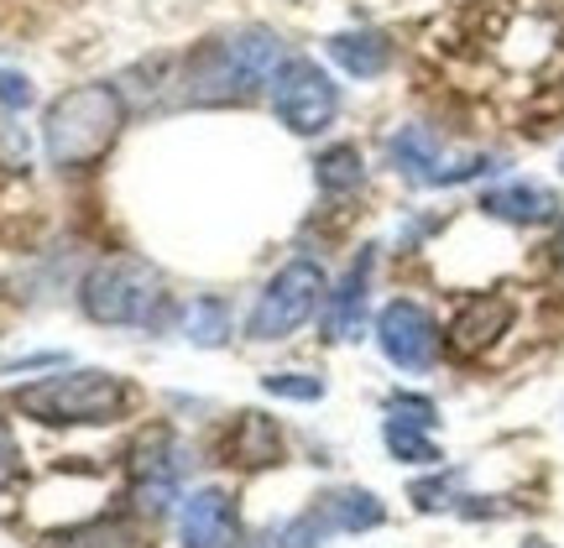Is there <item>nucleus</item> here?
<instances>
[{
  "label": "nucleus",
  "mask_w": 564,
  "mask_h": 548,
  "mask_svg": "<svg viewBox=\"0 0 564 548\" xmlns=\"http://www.w3.org/2000/svg\"><path fill=\"white\" fill-rule=\"evenodd\" d=\"M126 125V95L116 84H74L42 116V152L58 173L95 167Z\"/></svg>",
  "instance_id": "1"
},
{
  "label": "nucleus",
  "mask_w": 564,
  "mask_h": 548,
  "mask_svg": "<svg viewBox=\"0 0 564 548\" xmlns=\"http://www.w3.org/2000/svg\"><path fill=\"white\" fill-rule=\"evenodd\" d=\"M282 42L267 26H246L230 37L204 42L199 53L188 58V89L183 100L194 105H230V100H251L262 84H272V74L282 68Z\"/></svg>",
  "instance_id": "2"
},
{
  "label": "nucleus",
  "mask_w": 564,
  "mask_h": 548,
  "mask_svg": "<svg viewBox=\"0 0 564 548\" xmlns=\"http://www.w3.org/2000/svg\"><path fill=\"white\" fill-rule=\"evenodd\" d=\"M162 298V272L141 256H105L79 283V308L110 329H152Z\"/></svg>",
  "instance_id": "3"
},
{
  "label": "nucleus",
  "mask_w": 564,
  "mask_h": 548,
  "mask_svg": "<svg viewBox=\"0 0 564 548\" xmlns=\"http://www.w3.org/2000/svg\"><path fill=\"white\" fill-rule=\"evenodd\" d=\"M131 403V386L110 371L79 365L47 382H32L17 392V407L37 424H116Z\"/></svg>",
  "instance_id": "4"
},
{
  "label": "nucleus",
  "mask_w": 564,
  "mask_h": 548,
  "mask_svg": "<svg viewBox=\"0 0 564 548\" xmlns=\"http://www.w3.org/2000/svg\"><path fill=\"white\" fill-rule=\"evenodd\" d=\"M324 266L308 262V256H299V262H288L272 277V283L262 287V298H257V308H251V319H246V335L251 340H288V335H299L314 314H319L324 304Z\"/></svg>",
  "instance_id": "5"
},
{
  "label": "nucleus",
  "mask_w": 564,
  "mask_h": 548,
  "mask_svg": "<svg viewBox=\"0 0 564 548\" xmlns=\"http://www.w3.org/2000/svg\"><path fill=\"white\" fill-rule=\"evenodd\" d=\"M272 110L293 136H319L340 110V89L314 58H282L272 74Z\"/></svg>",
  "instance_id": "6"
},
{
  "label": "nucleus",
  "mask_w": 564,
  "mask_h": 548,
  "mask_svg": "<svg viewBox=\"0 0 564 548\" xmlns=\"http://www.w3.org/2000/svg\"><path fill=\"white\" fill-rule=\"evenodd\" d=\"M387 157H392V167H398L408 183H419V188L470 183V178H481L486 167H491L486 152H449L429 125H403V131L387 142Z\"/></svg>",
  "instance_id": "7"
},
{
  "label": "nucleus",
  "mask_w": 564,
  "mask_h": 548,
  "mask_svg": "<svg viewBox=\"0 0 564 548\" xmlns=\"http://www.w3.org/2000/svg\"><path fill=\"white\" fill-rule=\"evenodd\" d=\"M377 346L382 355L398 371H429V365L440 361V325L429 319V308L423 304H398L382 308V319H377Z\"/></svg>",
  "instance_id": "8"
},
{
  "label": "nucleus",
  "mask_w": 564,
  "mask_h": 548,
  "mask_svg": "<svg viewBox=\"0 0 564 548\" xmlns=\"http://www.w3.org/2000/svg\"><path fill=\"white\" fill-rule=\"evenodd\" d=\"M178 538L183 548H241V517H236L230 491L220 486L188 491L178 507Z\"/></svg>",
  "instance_id": "9"
},
{
  "label": "nucleus",
  "mask_w": 564,
  "mask_h": 548,
  "mask_svg": "<svg viewBox=\"0 0 564 548\" xmlns=\"http://www.w3.org/2000/svg\"><path fill=\"white\" fill-rule=\"evenodd\" d=\"M131 496L141 512H167L178 502V460H173V439L152 428L137 449H131Z\"/></svg>",
  "instance_id": "10"
},
{
  "label": "nucleus",
  "mask_w": 564,
  "mask_h": 548,
  "mask_svg": "<svg viewBox=\"0 0 564 548\" xmlns=\"http://www.w3.org/2000/svg\"><path fill=\"white\" fill-rule=\"evenodd\" d=\"M371 272H377V251L366 245V251H356V262L345 266V277L335 283V293H324V335H329V340H340V346L345 340H361Z\"/></svg>",
  "instance_id": "11"
},
{
  "label": "nucleus",
  "mask_w": 564,
  "mask_h": 548,
  "mask_svg": "<svg viewBox=\"0 0 564 548\" xmlns=\"http://www.w3.org/2000/svg\"><path fill=\"white\" fill-rule=\"evenodd\" d=\"M507 325H512V304L497 298V293H476V298H465L460 314L449 319V346L460 350V355H481V350H491L502 340Z\"/></svg>",
  "instance_id": "12"
},
{
  "label": "nucleus",
  "mask_w": 564,
  "mask_h": 548,
  "mask_svg": "<svg viewBox=\"0 0 564 548\" xmlns=\"http://www.w3.org/2000/svg\"><path fill=\"white\" fill-rule=\"evenodd\" d=\"M481 209L491 220H507V224H544L554 220V194L539 188V183H497L481 194Z\"/></svg>",
  "instance_id": "13"
},
{
  "label": "nucleus",
  "mask_w": 564,
  "mask_h": 548,
  "mask_svg": "<svg viewBox=\"0 0 564 548\" xmlns=\"http://www.w3.org/2000/svg\"><path fill=\"white\" fill-rule=\"evenodd\" d=\"M329 58L340 63L350 79H377L392 63V42L382 32H335L329 37Z\"/></svg>",
  "instance_id": "14"
},
{
  "label": "nucleus",
  "mask_w": 564,
  "mask_h": 548,
  "mask_svg": "<svg viewBox=\"0 0 564 548\" xmlns=\"http://www.w3.org/2000/svg\"><path fill=\"white\" fill-rule=\"evenodd\" d=\"M230 460L236 465H278L282 460V434L267 413H241L230 428Z\"/></svg>",
  "instance_id": "15"
},
{
  "label": "nucleus",
  "mask_w": 564,
  "mask_h": 548,
  "mask_svg": "<svg viewBox=\"0 0 564 548\" xmlns=\"http://www.w3.org/2000/svg\"><path fill=\"white\" fill-rule=\"evenodd\" d=\"M329 533H340V528H335V512H329V502L319 496L308 512H299V517H288L282 528L267 533L257 548H319Z\"/></svg>",
  "instance_id": "16"
},
{
  "label": "nucleus",
  "mask_w": 564,
  "mask_h": 548,
  "mask_svg": "<svg viewBox=\"0 0 564 548\" xmlns=\"http://www.w3.org/2000/svg\"><path fill=\"white\" fill-rule=\"evenodd\" d=\"M382 439H387V454L403 460V465H440V445L429 439V428L408 424V418H392V413H387Z\"/></svg>",
  "instance_id": "17"
},
{
  "label": "nucleus",
  "mask_w": 564,
  "mask_h": 548,
  "mask_svg": "<svg viewBox=\"0 0 564 548\" xmlns=\"http://www.w3.org/2000/svg\"><path fill=\"white\" fill-rule=\"evenodd\" d=\"M366 183V167H361V152L350 142H340V146H329L319 157V188L324 194H356Z\"/></svg>",
  "instance_id": "18"
},
{
  "label": "nucleus",
  "mask_w": 564,
  "mask_h": 548,
  "mask_svg": "<svg viewBox=\"0 0 564 548\" xmlns=\"http://www.w3.org/2000/svg\"><path fill=\"white\" fill-rule=\"evenodd\" d=\"M183 335H188L194 346H204V350L225 346V335H230V308H225L220 298H199V304H188V314H183Z\"/></svg>",
  "instance_id": "19"
},
{
  "label": "nucleus",
  "mask_w": 564,
  "mask_h": 548,
  "mask_svg": "<svg viewBox=\"0 0 564 548\" xmlns=\"http://www.w3.org/2000/svg\"><path fill=\"white\" fill-rule=\"evenodd\" d=\"M262 386L272 397H288V403H319L324 397V382L308 371H272V376H262Z\"/></svg>",
  "instance_id": "20"
},
{
  "label": "nucleus",
  "mask_w": 564,
  "mask_h": 548,
  "mask_svg": "<svg viewBox=\"0 0 564 548\" xmlns=\"http://www.w3.org/2000/svg\"><path fill=\"white\" fill-rule=\"evenodd\" d=\"M387 413H392V418H408V424H419V428H434V424H440V407L429 403V397H413V392L387 397Z\"/></svg>",
  "instance_id": "21"
},
{
  "label": "nucleus",
  "mask_w": 564,
  "mask_h": 548,
  "mask_svg": "<svg viewBox=\"0 0 564 548\" xmlns=\"http://www.w3.org/2000/svg\"><path fill=\"white\" fill-rule=\"evenodd\" d=\"M0 105L6 110H26L32 105V84L21 79V74H11V68H0Z\"/></svg>",
  "instance_id": "22"
},
{
  "label": "nucleus",
  "mask_w": 564,
  "mask_h": 548,
  "mask_svg": "<svg viewBox=\"0 0 564 548\" xmlns=\"http://www.w3.org/2000/svg\"><path fill=\"white\" fill-rule=\"evenodd\" d=\"M17 470V445H11V434H0V481Z\"/></svg>",
  "instance_id": "23"
},
{
  "label": "nucleus",
  "mask_w": 564,
  "mask_h": 548,
  "mask_svg": "<svg viewBox=\"0 0 564 548\" xmlns=\"http://www.w3.org/2000/svg\"><path fill=\"white\" fill-rule=\"evenodd\" d=\"M560 167H564V157H560Z\"/></svg>",
  "instance_id": "24"
}]
</instances>
